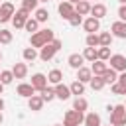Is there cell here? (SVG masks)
I'll return each mask as SVG.
<instances>
[{"instance_id": "obj_12", "label": "cell", "mask_w": 126, "mask_h": 126, "mask_svg": "<svg viewBox=\"0 0 126 126\" xmlns=\"http://www.w3.org/2000/svg\"><path fill=\"white\" fill-rule=\"evenodd\" d=\"M83 28H85V32L87 33H94V32H98L100 30V20H96V18H87L85 22H83Z\"/></svg>"}, {"instance_id": "obj_50", "label": "cell", "mask_w": 126, "mask_h": 126, "mask_svg": "<svg viewBox=\"0 0 126 126\" xmlns=\"http://www.w3.org/2000/svg\"><path fill=\"white\" fill-rule=\"evenodd\" d=\"M100 126H102V124H100ZM108 126H112V124H108Z\"/></svg>"}, {"instance_id": "obj_31", "label": "cell", "mask_w": 126, "mask_h": 126, "mask_svg": "<svg viewBox=\"0 0 126 126\" xmlns=\"http://www.w3.org/2000/svg\"><path fill=\"white\" fill-rule=\"evenodd\" d=\"M24 28H26L30 33H35V32H37V28H39V22H37L35 18H28V20H26V24H24Z\"/></svg>"}, {"instance_id": "obj_44", "label": "cell", "mask_w": 126, "mask_h": 126, "mask_svg": "<svg viewBox=\"0 0 126 126\" xmlns=\"http://www.w3.org/2000/svg\"><path fill=\"white\" fill-rule=\"evenodd\" d=\"M2 91H4V85H2V83H0V94H2Z\"/></svg>"}, {"instance_id": "obj_46", "label": "cell", "mask_w": 126, "mask_h": 126, "mask_svg": "<svg viewBox=\"0 0 126 126\" xmlns=\"http://www.w3.org/2000/svg\"><path fill=\"white\" fill-rule=\"evenodd\" d=\"M118 2H120V4H126V0H118Z\"/></svg>"}, {"instance_id": "obj_19", "label": "cell", "mask_w": 126, "mask_h": 126, "mask_svg": "<svg viewBox=\"0 0 126 126\" xmlns=\"http://www.w3.org/2000/svg\"><path fill=\"white\" fill-rule=\"evenodd\" d=\"M106 61H100V59H94L93 61V65H91V71H93V75H102L104 71H106Z\"/></svg>"}, {"instance_id": "obj_38", "label": "cell", "mask_w": 126, "mask_h": 126, "mask_svg": "<svg viewBox=\"0 0 126 126\" xmlns=\"http://www.w3.org/2000/svg\"><path fill=\"white\" fill-rule=\"evenodd\" d=\"M12 41V32L10 30H0V43H10Z\"/></svg>"}, {"instance_id": "obj_36", "label": "cell", "mask_w": 126, "mask_h": 126, "mask_svg": "<svg viewBox=\"0 0 126 126\" xmlns=\"http://www.w3.org/2000/svg\"><path fill=\"white\" fill-rule=\"evenodd\" d=\"M67 22H69L73 28H77V26H81V24H83V16H81V14H77V12H73V14L69 16V20H67Z\"/></svg>"}, {"instance_id": "obj_3", "label": "cell", "mask_w": 126, "mask_h": 126, "mask_svg": "<svg viewBox=\"0 0 126 126\" xmlns=\"http://www.w3.org/2000/svg\"><path fill=\"white\" fill-rule=\"evenodd\" d=\"M110 124L112 126H126V106L116 104L110 108Z\"/></svg>"}, {"instance_id": "obj_10", "label": "cell", "mask_w": 126, "mask_h": 126, "mask_svg": "<svg viewBox=\"0 0 126 126\" xmlns=\"http://www.w3.org/2000/svg\"><path fill=\"white\" fill-rule=\"evenodd\" d=\"M35 91H41V89H45L47 87V77L43 75V73H35V75H32V83H30Z\"/></svg>"}, {"instance_id": "obj_39", "label": "cell", "mask_w": 126, "mask_h": 126, "mask_svg": "<svg viewBox=\"0 0 126 126\" xmlns=\"http://www.w3.org/2000/svg\"><path fill=\"white\" fill-rule=\"evenodd\" d=\"M110 91H112V94H126V91H124V87H120L118 83H112V87H110Z\"/></svg>"}, {"instance_id": "obj_33", "label": "cell", "mask_w": 126, "mask_h": 126, "mask_svg": "<svg viewBox=\"0 0 126 126\" xmlns=\"http://www.w3.org/2000/svg\"><path fill=\"white\" fill-rule=\"evenodd\" d=\"M87 47H98V33H87V39H85Z\"/></svg>"}, {"instance_id": "obj_29", "label": "cell", "mask_w": 126, "mask_h": 126, "mask_svg": "<svg viewBox=\"0 0 126 126\" xmlns=\"http://www.w3.org/2000/svg\"><path fill=\"white\" fill-rule=\"evenodd\" d=\"M98 43L104 45V47H110V43H112V33H110V32H100V33H98Z\"/></svg>"}, {"instance_id": "obj_43", "label": "cell", "mask_w": 126, "mask_h": 126, "mask_svg": "<svg viewBox=\"0 0 126 126\" xmlns=\"http://www.w3.org/2000/svg\"><path fill=\"white\" fill-rule=\"evenodd\" d=\"M67 2H71V4H77V2H81V0H67Z\"/></svg>"}, {"instance_id": "obj_20", "label": "cell", "mask_w": 126, "mask_h": 126, "mask_svg": "<svg viewBox=\"0 0 126 126\" xmlns=\"http://www.w3.org/2000/svg\"><path fill=\"white\" fill-rule=\"evenodd\" d=\"M89 85H91V89L93 91H100V89H104V79H102V75H93L91 77V81H89Z\"/></svg>"}, {"instance_id": "obj_13", "label": "cell", "mask_w": 126, "mask_h": 126, "mask_svg": "<svg viewBox=\"0 0 126 126\" xmlns=\"http://www.w3.org/2000/svg\"><path fill=\"white\" fill-rule=\"evenodd\" d=\"M93 18H96V20H100V18H104L106 16V6L104 4H100V2H96V4H91V12H89Z\"/></svg>"}, {"instance_id": "obj_4", "label": "cell", "mask_w": 126, "mask_h": 126, "mask_svg": "<svg viewBox=\"0 0 126 126\" xmlns=\"http://www.w3.org/2000/svg\"><path fill=\"white\" fill-rule=\"evenodd\" d=\"M83 120H85V114L73 108V110H67V112H65V116H63V126H79V124H83Z\"/></svg>"}, {"instance_id": "obj_28", "label": "cell", "mask_w": 126, "mask_h": 126, "mask_svg": "<svg viewBox=\"0 0 126 126\" xmlns=\"http://www.w3.org/2000/svg\"><path fill=\"white\" fill-rule=\"evenodd\" d=\"M39 93H41L39 96L43 98V102H51V100L55 98V89H51V87H45V89H41Z\"/></svg>"}, {"instance_id": "obj_34", "label": "cell", "mask_w": 126, "mask_h": 126, "mask_svg": "<svg viewBox=\"0 0 126 126\" xmlns=\"http://www.w3.org/2000/svg\"><path fill=\"white\" fill-rule=\"evenodd\" d=\"M96 53H98V59H100V61H108V57H110V47L98 45V47H96Z\"/></svg>"}, {"instance_id": "obj_14", "label": "cell", "mask_w": 126, "mask_h": 126, "mask_svg": "<svg viewBox=\"0 0 126 126\" xmlns=\"http://www.w3.org/2000/svg\"><path fill=\"white\" fill-rule=\"evenodd\" d=\"M28 108L33 110V112L41 110V108H43V98H41L39 94H32V96L28 98Z\"/></svg>"}, {"instance_id": "obj_16", "label": "cell", "mask_w": 126, "mask_h": 126, "mask_svg": "<svg viewBox=\"0 0 126 126\" xmlns=\"http://www.w3.org/2000/svg\"><path fill=\"white\" fill-rule=\"evenodd\" d=\"M67 63H69V67H71V69H79V67H83L85 59H83V55H81V53H71V55H69V59H67Z\"/></svg>"}, {"instance_id": "obj_37", "label": "cell", "mask_w": 126, "mask_h": 126, "mask_svg": "<svg viewBox=\"0 0 126 126\" xmlns=\"http://www.w3.org/2000/svg\"><path fill=\"white\" fill-rule=\"evenodd\" d=\"M37 4H39V0H22V8L28 10V12L37 10Z\"/></svg>"}, {"instance_id": "obj_7", "label": "cell", "mask_w": 126, "mask_h": 126, "mask_svg": "<svg viewBox=\"0 0 126 126\" xmlns=\"http://www.w3.org/2000/svg\"><path fill=\"white\" fill-rule=\"evenodd\" d=\"M108 63H110V67L118 73H122V71H126V57L124 55H120V53H116V55H110L108 57Z\"/></svg>"}, {"instance_id": "obj_9", "label": "cell", "mask_w": 126, "mask_h": 126, "mask_svg": "<svg viewBox=\"0 0 126 126\" xmlns=\"http://www.w3.org/2000/svg\"><path fill=\"white\" fill-rule=\"evenodd\" d=\"M57 10H59V16H61L63 20H69V16L75 12V4H71V2L63 0V2L57 6Z\"/></svg>"}, {"instance_id": "obj_42", "label": "cell", "mask_w": 126, "mask_h": 126, "mask_svg": "<svg viewBox=\"0 0 126 126\" xmlns=\"http://www.w3.org/2000/svg\"><path fill=\"white\" fill-rule=\"evenodd\" d=\"M2 108H4V100L0 98V112H2Z\"/></svg>"}, {"instance_id": "obj_8", "label": "cell", "mask_w": 126, "mask_h": 126, "mask_svg": "<svg viewBox=\"0 0 126 126\" xmlns=\"http://www.w3.org/2000/svg\"><path fill=\"white\" fill-rule=\"evenodd\" d=\"M110 33H112V37L126 39V22H122V20L114 22V24L110 26Z\"/></svg>"}, {"instance_id": "obj_41", "label": "cell", "mask_w": 126, "mask_h": 126, "mask_svg": "<svg viewBox=\"0 0 126 126\" xmlns=\"http://www.w3.org/2000/svg\"><path fill=\"white\" fill-rule=\"evenodd\" d=\"M118 18H120L122 22H126V4H120V8H118Z\"/></svg>"}, {"instance_id": "obj_32", "label": "cell", "mask_w": 126, "mask_h": 126, "mask_svg": "<svg viewBox=\"0 0 126 126\" xmlns=\"http://www.w3.org/2000/svg\"><path fill=\"white\" fill-rule=\"evenodd\" d=\"M47 18H49V12H47V8H37V10H35V20H37L39 24L47 22Z\"/></svg>"}, {"instance_id": "obj_5", "label": "cell", "mask_w": 126, "mask_h": 126, "mask_svg": "<svg viewBox=\"0 0 126 126\" xmlns=\"http://www.w3.org/2000/svg\"><path fill=\"white\" fill-rule=\"evenodd\" d=\"M30 14H32V12H28V10H24V8L16 10V14L12 16V24H14V28H16V30H22L24 24H26V20L30 18Z\"/></svg>"}, {"instance_id": "obj_27", "label": "cell", "mask_w": 126, "mask_h": 126, "mask_svg": "<svg viewBox=\"0 0 126 126\" xmlns=\"http://www.w3.org/2000/svg\"><path fill=\"white\" fill-rule=\"evenodd\" d=\"M69 89H71V94H77V96H81L83 93H85V83H81V81H73L71 85H69Z\"/></svg>"}, {"instance_id": "obj_6", "label": "cell", "mask_w": 126, "mask_h": 126, "mask_svg": "<svg viewBox=\"0 0 126 126\" xmlns=\"http://www.w3.org/2000/svg\"><path fill=\"white\" fill-rule=\"evenodd\" d=\"M14 14H16V8H14L12 2H2V4H0V22H2V24H4V22H10Z\"/></svg>"}, {"instance_id": "obj_35", "label": "cell", "mask_w": 126, "mask_h": 126, "mask_svg": "<svg viewBox=\"0 0 126 126\" xmlns=\"http://www.w3.org/2000/svg\"><path fill=\"white\" fill-rule=\"evenodd\" d=\"M14 81V73L12 71H0V83L6 87V85H10Z\"/></svg>"}, {"instance_id": "obj_2", "label": "cell", "mask_w": 126, "mask_h": 126, "mask_svg": "<svg viewBox=\"0 0 126 126\" xmlns=\"http://www.w3.org/2000/svg\"><path fill=\"white\" fill-rule=\"evenodd\" d=\"M61 47H63V41H61V39H53V41L45 43V45L39 49V59H41V61H51Z\"/></svg>"}, {"instance_id": "obj_47", "label": "cell", "mask_w": 126, "mask_h": 126, "mask_svg": "<svg viewBox=\"0 0 126 126\" xmlns=\"http://www.w3.org/2000/svg\"><path fill=\"white\" fill-rule=\"evenodd\" d=\"M39 2H49V0H39Z\"/></svg>"}, {"instance_id": "obj_23", "label": "cell", "mask_w": 126, "mask_h": 126, "mask_svg": "<svg viewBox=\"0 0 126 126\" xmlns=\"http://www.w3.org/2000/svg\"><path fill=\"white\" fill-rule=\"evenodd\" d=\"M61 81H63V73H61L59 69H51V71H49V75H47V83L57 85V83H61Z\"/></svg>"}, {"instance_id": "obj_22", "label": "cell", "mask_w": 126, "mask_h": 126, "mask_svg": "<svg viewBox=\"0 0 126 126\" xmlns=\"http://www.w3.org/2000/svg\"><path fill=\"white\" fill-rule=\"evenodd\" d=\"M75 12L81 14V16H87V14L91 12V2H89V0H81V2H77V4H75Z\"/></svg>"}, {"instance_id": "obj_25", "label": "cell", "mask_w": 126, "mask_h": 126, "mask_svg": "<svg viewBox=\"0 0 126 126\" xmlns=\"http://www.w3.org/2000/svg\"><path fill=\"white\" fill-rule=\"evenodd\" d=\"M22 57H24V61H33V59L39 57V53H37L35 47H26V49L22 51Z\"/></svg>"}, {"instance_id": "obj_17", "label": "cell", "mask_w": 126, "mask_h": 126, "mask_svg": "<svg viewBox=\"0 0 126 126\" xmlns=\"http://www.w3.org/2000/svg\"><path fill=\"white\" fill-rule=\"evenodd\" d=\"M12 73H14V79H24L28 75V65L26 63H16L12 67Z\"/></svg>"}, {"instance_id": "obj_40", "label": "cell", "mask_w": 126, "mask_h": 126, "mask_svg": "<svg viewBox=\"0 0 126 126\" xmlns=\"http://www.w3.org/2000/svg\"><path fill=\"white\" fill-rule=\"evenodd\" d=\"M116 83H118L120 87H124V91H126V71H122V73L118 75V79H116Z\"/></svg>"}, {"instance_id": "obj_26", "label": "cell", "mask_w": 126, "mask_h": 126, "mask_svg": "<svg viewBox=\"0 0 126 126\" xmlns=\"http://www.w3.org/2000/svg\"><path fill=\"white\" fill-rule=\"evenodd\" d=\"M102 79H104V83L108 85H112V83H116V79H118V75H116V71L112 69V67H106V71L102 73Z\"/></svg>"}, {"instance_id": "obj_24", "label": "cell", "mask_w": 126, "mask_h": 126, "mask_svg": "<svg viewBox=\"0 0 126 126\" xmlns=\"http://www.w3.org/2000/svg\"><path fill=\"white\" fill-rule=\"evenodd\" d=\"M83 55V59L85 61H94V59H98V53H96V47H85V51L81 53Z\"/></svg>"}, {"instance_id": "obj_15", "label": "cell", "mask_w": 126, "mask_h": 126, "mask_svg": "<svg viewBox=\"0 0 126 126\" xmlns=\"http://www.w3.org/2000/svg\"><path fill=\"white\" fill-rule=\"evenodd\" d=\"M16 93H18L20 96H24V98H30V96L35 93V89H33L30 83H20V85H18V89H16Z\"/></svg>"}, {"instance_id": "obj_30", "label": "cell", "mask_w": 126, "mask_h": 126, "mask_svg": "<svg viewBox=\"0 0 126 126\" xmlns=\"http://www.w3.org/2000/svg\"><path fill=\"white\" fill-rule=\"evenodd\" d=\"M73 108H75V110H79V112H85V110L89 108V102H87L83 96H77V98L73 100Z\"/></svg>"}, {"instance_id": "obj_49", "label": "cell", "mask_w": 126, "mask_h": 126, "mask_svg": "<svg viewBox=\"0 0 126 126\" xmlns=\"http://www.w3.org/2000/svg\"><path fill=\"white\" fill-rule=\"evenodd\" d=\"M0 61H2V53H0Z\"/></svg>"}, {"instance_id": "obj_1", "label": "cell", "mask_w": 126, "mask_h": 126, "mask_svg": "<svg viewBox=\"0 0 126 126\" xmlns=\"http://www.w3.org/2000/svg\"><path fill=\"white\" fill-rule=\"evenodd\" d=\"M53 39H55V33H53V30L45 28V30H37L35 33H32V39H30V43H32V47H35V49H41L45 43H49V41H53Z\"/></svg>"}, {"instance_id": "obj_21", "label": "cell", "mask_w": 126, "mask_h": 126, "mask_svg": "<svg viewBox=\"0 0 126 126\" xmlns=\"http://www.w3.org/2000/svg\"><path fill=\"white\" fill-rule=\"evenodd\" d=\"M83 124L85 126H100V116L96 112H89V114H85Z\"/></svg>"}, {"instance_id": "obj_45", "label": "cell", "mask_w": 126, "mask_h": 126, "mask_svg": "<svg viewBox=\"0 0 126 126\" xmlns=\"http://www.w3.org/2000/svg\"><path fill=\"white\" fill-rule=\"evenodd\" d=\"M2 122H4V116H2V112H0V124H2Z\"/></svg>"}, {"instance_id": "obj_11", "label": "cell", "mask_w": 126, "mask_h": 126, "mask_svg": "<svg viewBox=\"0 0 126 126\" xmlns=\"http://www.w3.org/2000/svg\"><path fill=\"white\" fill-rule=\"evenodd\" d=\"M55 98H59V100H69V98H71V89H69L67 85H63V83H57V85H55Z\"/></svg>"}, {"instance_id": "obj_18", "label": "cell", "mask_w": 126, "mask_h": 126, "mask_svg": "<svg viewBox=\"0 0 126 126\" xmlns=\"http://www.w3.org/2000/svg\"><path fill=\"white\" fill-rule=\"evenodd\" d=\"M91 77H93V71H91L89 67H79V69H77V81H81V83H89Z\"/></svg>"}, {"instance_id": "obj_48", "label": "cell", "mask_w": 126, "mask_h": 126, "mask_svg": "<svg viewBox=\"0 0 126 126\" xmlns=\"http://www.w3.org/2000/svg\"><path fill=\"white\" fill-rule=\"evenodd\" d=\"M53 126H63V124H53Z\"/></svg>"}]
</instances>
